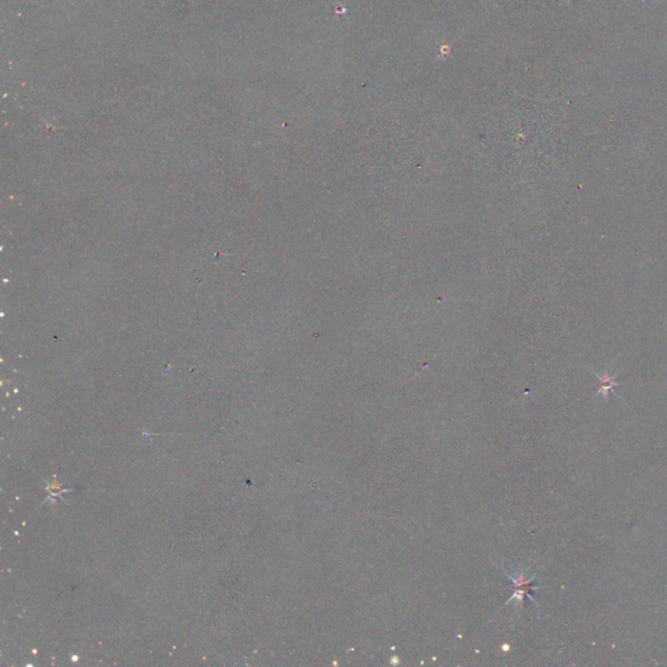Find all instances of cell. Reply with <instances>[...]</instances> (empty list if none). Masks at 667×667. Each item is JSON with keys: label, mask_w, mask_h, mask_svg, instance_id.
Segmentation results:
<instances>
[{"label": "cell", "mask_w": 667, "mask_h": 667, "mask_svg": "<svg viewBox=\"0 0 667 667\" xmlns=\"http://www.w3.org/2000/svg\"><path fill=\"white\" fill-rule=\"evenodd\" d=\"M347 12V8L342 7V5H335V13L336 15H343Z\"/></svg>", "instance_id": "6da1fadb"}]
</instances>
